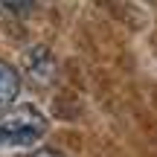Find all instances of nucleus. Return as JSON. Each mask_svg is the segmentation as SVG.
<instances>
[{"label": "nucleus", "mask_w": 157, "mask_h": 157, "mask_svg": "<svg viewBox=\"0 0 157 157\" xmlns=\"http://www.w3.org/2000/svg\"><path fill=\"white\" fill-rule=\"evenodd\" d=\"M47 117L32 105H15L0 113V146L6 148H26L44 140Z\"/></svg>", "instance_id": "1"}, {"label": "nucleus", "mask_w": 157, "mask_h": 157, "mask_svg": "<svg viewBox=\"0 0 157 157\" xmlns=\"http://www.w3.org/2000/svg\"><path fill=\"white\" fill-rule=\"evenodd\" d=\"M26 73L32 76V82L47 84L52 78V58L47 52V47H32L26 52Z\"/></svg>", "instance_id": "2"}, {"label": "nucleus", "mask_w": 157, "mask_h": 157, "mask_svg": "<svg viewBox=\"0 0 157 157\" xmlns=\"http://www.w3.org/2000/svg\"><path fill=\"white\" fill-rule=\"evenodd\" d=\"M21 93V76L12 64H6L0 58V108H9Z\"/></svg>", "instance_id": "3"}, {"label": "nucleus", "mask_w": 157, "mask_h": 157, "mask_svg": "<svg viewBox=\"0 0 157 157\" xmlns=\"http://www.w3.org/2000/svg\"><path fill=\"white\" fill-rule=\"evenodd\" d=\"M32 3L35 0H0V6H3V9H9V12H29L32 9Z\"/></svg>", "instance_id": "4"}, {"label": "nucleus", "mask_w": 157, "mask_h": 157, "mask_svg": "<svg viewBox=\"0 0 157 157\" xmlns=\"http://www.w3.org/2000/svg\"><path fill=\"white\" fill-rule=\"evenodd\" d=\"M32 157H61V154H56V151H50V148H38Z\"/></svg>", "instance_id": "5"}]
</instances>
